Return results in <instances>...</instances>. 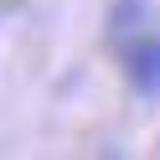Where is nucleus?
<instances>
[{
    "mask_svg": "<svg viewBox=\"0 0 160 160\" xmlns=\"http://www.w3.org/2000/svg\"><path fill=\"white\" fill-rule=\"evenodd\" d=\"M124 72L145 98L160 93V36H139V42L124 47Z\"/></svg>",
    "mask_w": 160,
    "mask_h": 160,
    "instance_id": "nucleus-1",
    "label": "nucleus"
},
{
    "mask_svg": "<svg viewBox=\"0 0 160 160\" xmlns=\"http://www.w3.org/2000/svg\"><path fill=\"white\" fill-rule=\"evenodd\" d=\"M139 16H145V0H119V5H114V36L134 31V26H139Z\"/></svg>",
    "mask_w": 160,
    "mask_h": 160,
    "instance_id": "nucleus-2",
    "label": "nucleus"
}]
</instances>
